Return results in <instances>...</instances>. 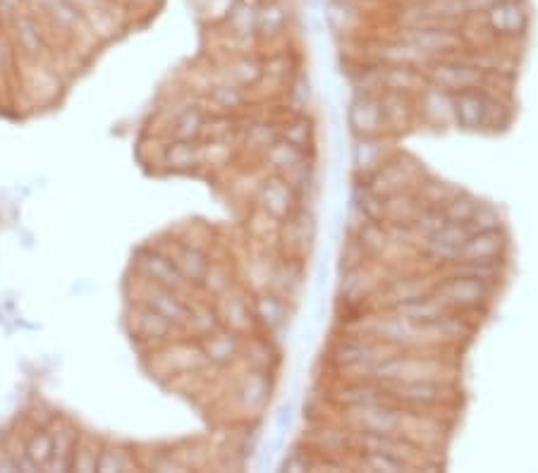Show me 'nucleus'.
Segmentation results:
<instances>
[{
	"mask_svg": "<svg viewBox=\"0 0 538 473\" xmlns=\"http://www.w3.org/2000/svg\"><path fill=\"white\" fill-rule=\"evenodd\" d=\"M433 86L448 91V94H457L464 89H481L484 86L486 72L474 67L472 63L460 58V55H445L440 58L433 70L429 72Z\"/></svg>",
	"mask_w": 538,
	"mask_h": 473,
	"instance_id": "1",
	"label": "nucleus"
},
{
	"mask_svg": "<svg viewBox=\"0 0 538 473\" xmlns=\"http://www.w3.org/2000/svg\"><path fill=\"white\" fill-rule=\"evenodd\" d=\"M134 266H137V273L142 275V278L154 282V285L168 287V290H175L180 294H187L189 290H194V285H189V282L185 280V275L177 270L173 258L158 249L139 251Z\"/></svg>",
	"mask_w": 538,
	"mask_h": 473,
	"instance_id": "2",
	"label": "nucleus"
},
{
	"mask_svg": "<svg viewBox=\"0 0 538 473\" xmlns=\"http://www.w3.org/2000/svg\"><path fill=\"white\" fill-rule=\"evenodd\" d=\"M433 294H436L450 311H472L491 297V285H488V282L464 278V275H452V278L440 282Z\"/></svg>",
	"mask_w": 538,
	"mask_h": 473,
	"instance_id": "3",
	"label": "nucleus"
},
{
	"mask_svg": "<svg viewBox=\"0 0 538 473\" xmlns=\"http://www.w3.org/2000/svg\"><path fill=\"white\" fill-rule=\"evenodd\" d=\"M8 27L12 29L17 53H22L24 60H39L51 46L44 22L34 10H22L20 15L12 17Z\"/></svg>",
	"mask_w": 538,
	"mask_h": 473,
	"instance_id": "4",
	"label": "nucleus"
},
{
	"mask_svg": "<svg viewBox=\"0 0 538 473\" xmlns=\"http://www.w3.org/2000/svg\"><path fill=\"white\" fill-rule=\"evenodd\" d=\"M405 41L417 46L424 55H445L462 46V34L455 32L450 24H424V27L407 29Z\"/></svg>",
	"mask_w": 538,
	"mask_h": 473,
	"instance_id": "5",
	"label": "nucleus"
},
{
	"mask_svg": "<svg viewBox=\"0 0 538 473\" xmlns=\"http://www.w3.org/2000/svg\"><path fill=\"white\" fill-rule=\"evenodd\" d=\"M142 278V275H139ZM144 280V292H142V304H149L151 309H156L161 316L168 318L175 328H185L189 321V313H192V304L185 299V294L168 290V287L154 285V282Z\"/></svg>",
	"mask_w": 538,
	"mask_h": 473,
	"instance_id": "6",
	"label": "nucleus"
},
{
	"mask_svg": "<svg viewBox=\"0 0 538 473\" xmlns=\"http://www.w3.org/2000/svg\"><path fill=\"white\" fill-rule=\"evenodd\" d=\"M216 311H218L220 323L240 335L247 333V330L256 323L252 299H247V294H244L242 290H235V287H230V290L218 294Z\"/></svg>",
	"mask_w": 538,
	"mask_h": 473,
	"instance_id": "7",
	"label": "nucleus"
},
{
	"mask_svg": "<svg viewBox=\"0 0 538 473\" xmlns=\"http://www.w3.org/2000/svg\"><path fill=\"white\" fill-rule=\"evenodd\" d=\"M484 22L493 34H522L529 24V15L519 0H498L484 12Z\"/></svg>",
	"mask_w": 538,
	"mask_h": 473,
	"instance_id": "8",
	"label": "nucleus"
},
{
	"mask_svg": "<svg viewBox=\"0 0 538 473\" xmlns=\"http://www.w3.org/2000/svg\"><path fill=\"white\" fill-rule=\"evenodd\" d=\"M488 96L484 89H464L452 94V118L462 129H481L486 125Z\"/></svg>",
	"mask_w": 538,
	"mask_h": 473,
	"instance_id": "9",
	"label": "nucleus"
},
{
	"mask_svg": "<svg viewBox=\"0 0 538 473\" xmlns=\"http://www.w3.org/2000/svg\"><path fill=\"white\" fill-rule=\"evenodd\" d=\"M472 235V232L467 230V225L464 223H445L440 230L433 232V235L426 237V254L431 258H436V261H455L457 256H460L462 244L467 242V237Z\"/></svg>",
	"mask_w": 538,
	"mask_h": 473,
	"instance_id": "10",
	"label": "nucleus"
},
{
	"mask_svg": "<svg viewBox=\"0 0 538 473\" xmlns=\"http://www.w3.org/2000/svg\"><path fill=\"white\" fill-rule=\"evenodd\" d=\"M201 349H204L206 361L213 366H228L242 354V335L235 330L220 325L211 335L201 337Z\"/></svg>",
	"mask_w": 538,
	"mask_h": 473,
	"instance_id": "11",
	"label": "nucleus"
},
{
	"mask_svg": "<svg viewBox=\"0 0 538 473\" xmlns=\"http://www.w3.org/2000/svg\"><path fill=\"white\" fill-rule=\"evenodd\" d=\"M132 333L142 337L146 342H168L170 335L175 333V325L168 318L161 316L149 304H137L132 309Z\"/></svg>",
	"mask_w": 538,
	"mask_h": 473,
	"instance_id": "12",
	"label": "nucleus"
},
{
	"mask_svg": "<svg viewBox=\"0 0 538 473\" xmlns=\"http://www.w3.org/2000/svg\"><path fill=\"white\" fill-rule=\"evenodd\" d=\"M259 204L261 211H266L271 218L278 220V223L290 218L292 208H295V192H292L290 182H285L283 177L266 180L259 189Z\"/></svg>",
	"mask_w": 538,
	"mask_h": 473,
	"instance_id": "13",
	"label": "nucleus"
},
{
	"mask_svg": "<svg viewBox=\"0 0 538 473\" xmlns=\"http://www.w3.org/2000/svg\"><path fill=\"white\" fill-rule=\"evenodd\" d=\"M350 125L354 127V132L362 134V137H374L385 125V115L381 108V98L364 91L362 96H357L352 101L350 108Z\"/></svg>",
	"mask_w": 538,
	"mask_h": 473,
	"instance_id": "14",
	"label": "nucleus"
},
{
	"mask_svg": "<svg viewBox=\"0 0 538 473\" xmlns=\"http://www.w3.org/2000/svg\"><path fill=\"white\" fill-rule=\"evenodd\" d=\"M55 426H58V430L48 428L53 433V457L46 464V471H72V457H75V447L82 430L75 423L60 419H55Z\"/></svg>",
	"mask_w": 538,
	"mask_h": 473,
	"instance_id": "15",
	"label": "nucleus"
},
{
	"mask_svg": "<svg viewBox=\"0 0 538 473\" xmlns=\"http://www.w3.org/2000/svg\"><path fill=\"white\" fill-rule=\"evenodd\" d=\"M397 311H400V316L407 318L409 323L421 325V328L433 325L450 313L448 306H445L436 294H419V297L402 301V304H397Z\"/></svg>",
	"mask_w": 538,
	"mask_h": 473,
	"instance_id": "16",
	"label": "nucleus"
},
{
	"mask_svg": "<svg viewBox=\"0 0 538 473\" xmlns=\"http://www.w3.org/2000/svg\"><path fill=\"white\" fill-rule=\"evenodd\" d=\"M170 258H173L177 270L185 275V280L189 282V285H194V287H199L201 282H204L206 270H209L211 266L209 254H206L201 247H197V244H187V242L177 244Z\"/></svg>",
	"mask_w": 538,
	"mask_h": 473,
	"instance_id": "17",
	"label": "nucleus"
},
{
	"mask_svg": "<svg viewBox=\"0 0 538 473\" xmlns=\"http://www.w3.org/2000/svg\"><path fill=\"white\" fill-rule=\"evenodd\" d=\"M505 242L500 230H488V232H472L467 237V242L462 244L460 256L455 261H498L503 254Z\"/></svg>",
	"mask_w": 538,
	"mask_h": 473,
	"instance_id": "18",
	"label": "nucleus"
},
{
	"mask_svg": "<svg viewBox=\"0 0 538 473\" xmlns=\"http://www.w3.org/2000/svg\"><path fill=\"white\" fill-rule=\"evenodd\" d=\"M395 395L393 399H402V402L414 404V407H433L443 399V387L433 380H397L393 385Z\"/></svg>",
	"mask_w": 538,
	"mask_h": 473,
	"instance_id": "19",
	"label": "nucleus"
},
{
	"mask_svg": "<svg viewBox=\"0 0 538 473\" xmlns=\"http://www.w3.org/2000/svg\"><path fill=\"white\" fill-rule=\"evenodd\" d=\"M252 309H254V321L266 330H278L280 325L287 321L285 297L275 290L256 294L252 299Z\"/></svg>",
	"mask_w": 538,
	"mask_h": 473,
	"instance_id": "20",
	"label": "nucleus"
},
{
	"mask_svg": "<svg viewBox=\"0 0 538 473\" xmlns=\"http://www.w3.org/2000/svg\"><path fill=\"white\" fill-rule=\"evenodd\" d=\"M161 352L165 354V361H168V376L170 373H180V376H185V373H192V371H197V368L209 364L204 356V349H201V344L177 342V344H168V347H163Z\"/></svg>",
	"mask_w": 538,
	"mask_h": 473,
	"instance_id": "21",
	"label": "nucleus"
},
{
	"mask_svg": "<svg viewBox=\"0 0 538 473\" xmlns=\"http://www.w3.org/2000/svg\"><path fill=\"white\" fill-rule=\"evenodd\" d=\"M268 395H271V383H268L266 371H254L252 368L237 387V399H240L242 409L252 411V414L264 409Z\"/></svg>",
	"mask_w": 538,
	"mask_h": 473,
	"instance_id": "22",
	"label": "nucleus"
},
{
	"mask_svg": "<svg viewBox=\"0 0 538 473\" xmlns=\"http://www.w3.org/2000/svg\"><path fill=\"white\" fill-rule=\"evenodd\" d=\"M48 24L58 32L77 36L79 29L87 27V20H84V10L79 5L72 3V0H55V3L48 5L44 10Z\"/></svg>",
	"mask_w": 538,
	"mask_h": 473,
	"instance_id": "23",
	"label": "nucleus"
},
{
	"mask_svg": "<svg viewBox=\"0 0 538 473\" xmlns=\"http://www.w3.org/2000/svg\"><path fill=\"white\" fill-rule=\"evenodd\" d=\"M206 132V113L199 106H185L175 115L173 125H170V134L173 139H189L199 141Z\"/></svg>",
	"mask_w": 538,
	"mask_h": 473,
	"instance_id": "24",
	"label": "nucleus"
},
{
	"mask_svg": "<svg viewBox=\"0 0 538 473\" xmlns=\"http://www.w3.org/2000/svg\"><path fill=\"white\" fill-rule=\"evenodd\" d=\"M163 161L173 170H189L201 163V144L189 139H173L163 153Z\"/></svg>",
	"mask_w": 538,
	"mask_h": 473,
	"instance_id": "25",
	"label": "nucleus"
},
{
	"mask_svg": "<svg viewBox=\"0 0 538 473\" xmlns=\"http://www.w3.org/2000/svg\"><path fill=\"white\" fill-rule=\"evenodd\" d=\"M22 450L34 471L46 469V464L51 462V457H53V433L48 428H36L34 433L27 438V442L22 445Z\"/></svg>",
	"mask_w": 538,
	"mask_h": 473,
	"instance_id": "26",
	"label": "nucleus"
},
{
	"mask_svg": "<svg viewBox=\"0 0 538 473\" xmlns=\"http://www.w3.org/2000/svg\"><path fill=\"white\" fill-rule=\"evenodd\" d=\"M376 349L371 347V344H366L362 340H347L335 347L333 352V361L335 366L340 368H354V366H362L366 361H378L381 356H374Z\"/></svg>",
	"mask_w": 538,
	"mask_h": 473,
	"instance_id": "27",
	"label": "nucleus"
},
{
	"mask_svg": "<svg viewBox=\"0 0 538 473\" xmlns=\"http://www.w3.org/2000/svg\"><path fill=\"white\" fill-rule=\"evenodd\" d=\"M101 450H103V442L96 438V435H89V433L79 435L75 457H72V471H82V473L99 471Z\"/></svg>",
	"mask_w": 538,
	"mask_h": 473,
	"instance_id": "28",
	"label": "nucleus"
},
{
	"mask_svg": "<svg viewBox=\"0 0 538 473\" xmlns=\"http://www.w3.org/2000/svg\"><path fill=\"white\" fill-rule=\"evenodd\" d=\"M287 12L278 0H268V3L259 5L256 12V34L259 36H275L285 29Z\"/></svg>",
	"mask_w": 538,
	"mask_h": 473,
	"instance_id": "29",
	"label": "nucleus"
},
{
	"mask_svg": "<svg viewBox=\"0 0 538 473\" xmlns=\"http://www.w3.org/2000/svg\"><path fill=\"white\" fill-rule=\"evenodd\" d=\"M419 208H421L419 199H414V196H407L402 192L385 196V218L393 220L395 225H412Z\"/></svg>",
	"mask_w": 538,
	"mask_h": 473,
	"instance_id": "30",
	"label": "nucleus"
},
{
	"mask_svg": "<svg viewBox=\"0 0 538 473\" xmlns=\"http://www.w3.org/2000/svg\"><path fill=\"white\" fill-rule=\"evenodd\" d=\"M256 12L259 3L256 0H237L230 8V29L235 36H252L256 34Z\"/></svg>",
	"mask_w": 538,
	"mask_h": 473,
	"instance_id": "31",
	"label": "nucleus"
},
{
	"mask_svg": "<svg viewBox=\"0 0 538 473\" xmlns=\"http://www.w3.org/2000/svg\"><path fill=\"white\" fill-rule=\"evenodd\" d=\"M137 462H134V452L122 445H103L99 457V471L101 473H122L132 471Z\"/></svg>",
	"mask_w": 538,
	"mask_h": 473,
	"instance_id": "32",
	"label": "nucleus"
},
{
	"mask_svg": "<svg viewBox=\"0 0 538 473\" xmlns=\"http://www.w3.org/2000/svg\"><path fill=\"white\" fill-rule=\"evenodd\" d=\"M220 318H218V311H216V304H199V306H192V313H189V321L185 328L192 330L194 335L199 337H206L211 335L213 330L220 328Z\"/></svg>",
	"mask_w": 538,
	"mask_h": 473,
	"instance_id": "33",
	"label": "nucleus"
},
{
	"mask_svg": "<svg viewBox=\"0 0 538 473\" xmlns=\"http://www.w3.org/2000/svg\"><path fill=\"white\" fill-rule=\"evenodd\" d=\"M452 263H455V275L488 282V285H493V282L500 278V273H503L500 261H452Z\"/></svg>",
	"mask_w": 538,
	"mask_h": 473,
	"instance_id": "34",
	"label": "nucleus"
},
{
	"mask_svg": "<svg viewBox=\"0 0 538 473\" xmlns=\"http://www.w3.org/2000/svg\"><path fill=\"white\" fill-rule=\"evenodd\" d=\"M209 98L213 106L223 110V113H235V110H240L244 103H247V94H244L242 86H237L232 82L213 86Z\"/></svg>",
	"mask_w": 538,
	"mask_h": 473,
	"instance_id": "35",
	"label": "nucleus"
},
{
	"mask_svg": "<svg viewBox=\"0 0 538 473\" xmlns=\"http://www.w3.org/2000/svg\"><path fill=\"white\" fill-rule=\"evenodd\" d=\"M479 204L481 201L476 199V196L467 192H455L440 208H443L445 218H448L450 223H467Z\"/></svg>",
	"mask_w": 538,
	"mask_h": 473,
	"instance_id": "36",
	"label": "nucleus"
},
{
	"mask_svg": "<svg viewBox=\"0 0 538 473\" xmlns=\"http://www.w3.org/2000/svg\"><path fill=\"white\" fill-rule=\"evenodd\" d=\"M264 75V65L256 58H249V55H242V58H235L230 63V79L232 84L237 86H252Z\"/></svg>",
	"mask_w": 538,
	"mask_h": 473,
	"instance_id": "37",
	"label": "nucleus"
},
{
	"mask_svg": "<svg viewBox=\"0 0 538 473\" xmlns=\"http://www.w3.org/2000/svg\"><path fill=\"white\" fill-rule=\"evenodd\" d=\"M242 354L244 361H247L249 368L254 371H271L273 361H275V352L271 349V344L264 340H252L249 344L242 342Z\"/></svg>",
	"mask_w": 538,
	"mask_h": 473,
	"instance_id": "38",
	"label": "nucleus"
},
{
	"mask_svg": "<svg viewBox=\"0 0 538 473\" xmlns=\"http://www.w3.org/2000/svg\"><path fill=\"white\" fill-rule=\"evenodd\" d=\"M266 158L271 161V165H275V168L292 170L297 168V163H302V149L292 146L290 141L278 139L266 149Z\"/></svg>",
	"mask_w": 538,
	"mask_h": 473,
	"instance_id": "39",
	"label": "nucleus"
},
{
	"mask_svg": "<svg viewBox=\"0 0 538 473\" xmlns=\"http://www.w3.org/2000/svg\"><path fill=\"white\" fill-rule=\"evenodd\" d=\"M199 287H204L206 292H211L213 297H218V294H223L225 290H230L232 287V273L230 268L225 266V263H213L209 270H206L204 275V282H201Z\"/></svg>",
	"mask_w": 538,
	"mask_h": 473,
	"instance_id": "40",
	"label": "nucleus"
},
{
	"mask_svg": "<svg viewBox=\"0 0 538 473\" xmlns=\"http://www.w3.org/2000/svg\"><path fill=\"white\" fill-rule=\"evenodd\" d=\"M467 230L469 232H488V230H500V213L498 208L491 204H479L476 211L472 213V218L467 220Z\"/></svg>",
	"mask_w": 538,
	"mask_h": 473,
	"instance_id": "41",
	"label": "nucleus"
},
{
	"mask_svg": "<svg viewBox=\"0 0 538 473\" xmlns=\"http://www.w3.org/2000/svg\"><path fill=\"white\" fill-rule=\"evenodd\" d=\"M455 192L457 189L450 187V184H445V182H429V184H421L419 201L424 206H443L445 201H448Z\"/></svg>",
	"mask_w": 538,
	"mask_h": 473,
	"instance_id": "42",
	"label": "nucleus"
},
{
	"mask_svg": "<svg viewBox=\"0 0 538 473\" xmlns=\"http://www.w3.org/2000/svg\"><path fill=\"white\" fill-rule=\"evenodd\" d=\"M359 208L369 220H381L385 218V196L374 192L371 187H364V192H359Z\"/></svg>",
	"mask_w": 538,
	"mask_h": 473,
	"instance_id": "43",
	"label": "nucleus"
},
{
	"mask_svg": "<svg viewBox=\"0 0 538 473\" xmlns=\"http://www.w3.org/2000/svg\"><path fill=\"white\" fill-rule=\"evenodd\" d=\"M378 158H381V146L376 144L374 137H364L357 144V149H354V163H357V168H376Z\"/></svg>",
	"mask_w": 538,
	"mask_h": 473,
	"instance_id": "44",
	"label": "nucleus"
},
{
	"mask_svg": "<svg viewBox=\"0 0 538 473\" xmlns=\"http://www.w3.org/2000/svg\"><path fill=\"white\" fill-rule=\"evenodd\" d=\"M359 242L364 244L366 254H378L385 247V232L378 220H369L359 232Z\"/></svg>",
	"mask_w": 538,
	"mask_h": 473,
	"instance_id": "45",
	"label": "nucleus"
},
{
	"mask_svg": "<svg viewBox=\"0 0 538 473\" xmlns=\"http://www.w3.org/2000/svg\"><path fill=\"white\" fill-rule=\"evenodd\" d=\"M278 139L280 134L271 125H266V122H254V125L247 127V141L256 146V149H268Z\"/></svg>",
	"mask_w": 538,
	"mask_h": 473,
	"instance_id": "46",
	"label": "nucleus"
},
{
	"mask_svg": "<svg viewBox=\"0 0 538 473\" xmlns=\"http://www.w3.org/2000/svg\"><path fill=\"white\" fill-rule=\"evenodd\" d=\"M364 464L369 466L371 471H402L407 469L405 459H397L393 454H385V452H369L364 457Z\"/></svg>",
	"mask_w": 538,
	"mask_h": 473,
	"instance_id": "47",
	"label": "nucleus"
},
{
	"mask_svg": "<svg viewBox=\"0 0 538 473\" xmlns=\"http://www.w3.org/2000/svg\"><path fill=\"white\" fill-rule=\"evenodd\" d=\"M285 141H290L292 146L304 151V144L309 141V122L307 120H295L292 125H287L285 129Z\"/></svg>",
	"mask_w": 538,
	"mask_h": 473,
	"instance_id": "48",
	"label": "nucleus"
},
{
	"mask_svg": "<svg viewBox=\"0 0 538 473\" xmlns=\"http://www.w3.org/2000/svg\"><path fill=\"white\" fill-rule=\"evenodd\" d=\"M364 256H366V249H364V244L359 242V239H352L350 244H347V249L342 251V263L345 261H350L345 266V270H354V268H359L364 263Z\"/></svg>",
	"mask_w": 538,
	"mask_h": 473,
	"instance_id": "49",
	"label": "nucleus"
},
{
	"mask_svg": "<svg viewBox=\"0 0 538 473\" xmlns=\"http://www.w3.org/2000/svg\"><path fill=\"white\" fill-rule=\"evenodd\" d=\"M3 29V27H0ZM12 60H15V51H12V43L8 36L0 32V77L8 75V70H12Z\"/></svg>",
	"mask_w": 538,
	"mask_h": 473,
	"instance_id": "50",
	"label": "nucleus"
},
{
	"mask_svg": "<svg viewBox=\"0 0 538 473\" xmlns=\"http://www.w3.org/2000/svg\"><path fill=\"white\" fill-rule=\"evenodd\" d=\"M27 5H29V0H0V17H3V22L8 24L12 17L20 15Z\"/></svg>",
	"mask_w": 538,
	"mask_h": 473,
	"instance_id": "51",
	"label": "nucleus"
},
{
	"mask_svg": "<svg viewBox=\"0 0 538 473\" xmlns=\"http://www.w3.org/2000/svg\"><path fill=\"white\" fill-rule=\"evenodd\" d=\"M51 3H55V0H29V5H32V10H34V8H39V12H44Z\"/></svg>",
	"mask_w": 538,
	"mask_h": 473,
	"instance_id": "52",
	"label": "nucleus"
},
{
	"mask_svg": "<svg viewBox=\"0 0 538 473\" xmlns=\"http://www.w3.org/2000/svg\"><path fill=\"white\" fill-rule=\"evenodd\" d=\"M0 27H5V22H3V17H0Z\"/></svg>",
	"mask_w": 538,
	"mask_h": 473,
	"instance_id": "53",
	"label": "nucleus"
}]
</instances>
